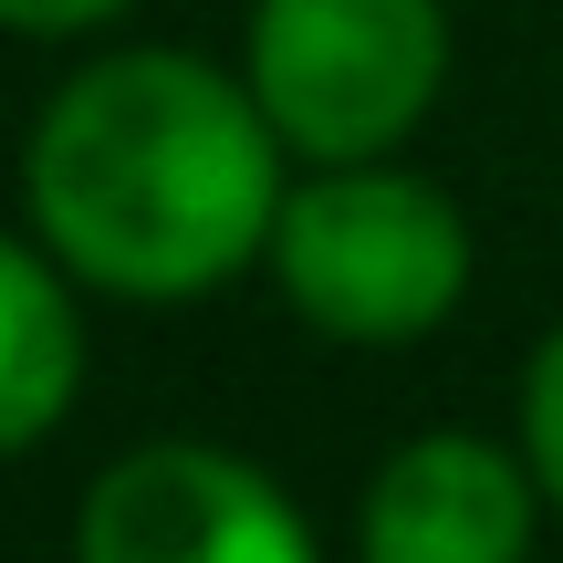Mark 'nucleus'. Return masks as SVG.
Returning a JSON list of instances; mask_svg holds the SVG:
<instances>
[{"instance_id": "20e7f679", "label": "nucleus", "mask_w": 563, "mask_h": 563, "mask_svg": "<svg viewBox=\"0 0 563 563\" xmlns=\"http://www.w3.org/2000/svg\"><path fill=\"white\" fill-rule=\"evenodd\" d=\"M84 563H313V522L220 439H136L74 501Z\"/></svg>"}, {"instance_id": "6e6552de", "label": "nucleus", "mask_w": 563, "mask_h": 563, "mask_svg": "<svg viewBox=\"0 0 563 563\" xmlns=\"http://www.w3.org/2000/svg\"><path fill=\"white\" fill-rule=\"evenodd\" d=\"M125 11H136V0H0V32L11 42H95V32H115Z\"/></svg>"}, {"instance_id": "f03ea898", "label": "nucleus", "mask_w": 563, "mask_h": 563, "mask_svg": "<svg viewBox=\"0 0 563 563\" xmlns=\"http://www.w3.org/2000/svg\"><path fill=\"white\" fill-rule=\"evenodd\" d=\"M262 272L302 334L355 344V355H407L470 302L481 251H470L460 199L407 157H334L292 167Z\"/></svg>"}, {"instance_id": "f257e3e1", "label": "nucleus", "mask_w": 563, "mask_h": 563, "mask_svg": "<svg viewBox=\"0 0 563 563\" xmlns=\"http://www.w3.org/2000/svg\"><path fill=\"white\" fill-rule=\"evenodd\" d=\"M21 220L104 302H199L262 272L292 146L272 136L241 63L188 42H115L74 63L21 125Z\"/></svg>"}, {"instance_id": "7ed1b4c3", "label": "nucleus", "mask_w": 563, "mask_h": 563, "mask_svg": "<svg viewBox=\"0 0 563 563\" xmlns=\"http://www.w3.org/2000/svg\"><path fill=\"white\" fill-rule=\"evenodd\" d=\"M449 0H251L241 84L262 95L292 167L397 157L449 95Z\"/></svg>"}, {"instance_id": "39448f33", "label": "nucleus", "mask_w": 563, "mask_h": 563, "mask_svg": "<svg viewBox=\"0 0 563 563\" xmlns=\"http://www.w3.org/2000/svg\"><path fill=\"white\" fill-rule=\"evenodd\" d=\"M532 532H543V481L522 439H481V428L397 439L355 501L365 563H511Z\"/></svg>"}, {"instance_id": "423d86ee", "label": "nucleus", "mask_w": 563, "mask_h": 563, "mask_svg": "<svg viewBox=\"0 0 563 563\" xmlns=\"http://www.w3.org/2000/svg\"><path fill=\"white\" fill-rule=\"evenodd\" d=\"M84 282L42 251L32 220H0V460L42 449L84 397Z\"/></svg>"}, {"instance_id": "0eeeda50", "label": "nucleus", "mask_w": 563, "mask_h": 563, "mask_svg": "<svg viewBox=\"0 0 563 563\" xmlns=\"http://www.w3.org/2000/svg\"><path fill=\"white\" fill-rule=\"evenodd\" d=\"M511 439H522L532 481H543V511L563 522V313L543 323V344L522 355V397H511Z\"/></svg>"}]
</instances>
